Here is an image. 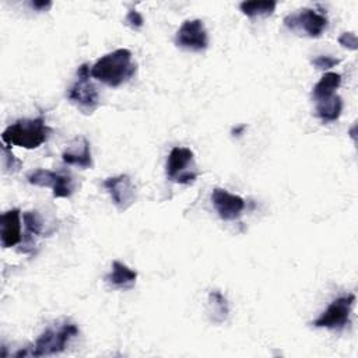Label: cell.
Segmentation results:
<instances>
[{
    "label": "cell",
    "instance_id": "30bf717a",
    "mask_svg": "<svg viewBox=\"0 0 358 358\" xmlns=\"http://www.w3.org/2000/svg\"><path fill=\"white\" fill-rule=\"evenodd\" d=\"M103 187L119 211H126L136 203V186L129 175L110 176L103 180Z\"/></svg>",
    "mask_w": 358,
    "mask_h": 358
},
{
    "label": "cell",
    "instance_id": "ffe728a7",
    "mask_svg": "<svg viewBox=\"0 0 358 358\" xmlns=\"http://www.w3.org/2000/svg\"><path fill=\"white\" fill-rule=\"evenodd\" d=\"M1 154H3V165L6 168V171L8 172H15L20 169L21 166V162L14 157V154L8 150V145L3 144L1 145Z\"/></svg>",
    "mask_w": 358,
    "mask_h": 358
},
{
    "label": "cell",
    "instance_id": "3957f363",
    "mask_svg": "<svg viewBox=\"0 0 358 358\" xmlns=\"http://www.w3.org/2000/svg\"><path fill=\"white\" fill-rule=\"evenodd\" d=\"M78 334V327L71 322H63L49 326L42 331L32 345L28 355L31 357H48L60 354L66 350L71 338Z\"/></svg>",
    "mask_w": 358,
    "mask_h": 358
},
{
    "label": "cell",
    "instance_id": "8fae6325",
    "mask_svg": "<svg viewBox=\"0 0 358 358\" xmlns=\"http://www.w3.org/2000/svg\"><path fill=\"white\" fill-rule=\"evenodd\" d=\"M211 203L218 214V217L224 221H235L238 220L245 210V200L232 194L225 189L214 187L211 192Z\"/></svg>",
    "mask_w": 358,
    "mask_h": 358
},
{
    "label": "cell",
    "instance_id": "9a60e30c",
    "mask_svg": "<svg viewBox=\"0 0 358 358\" xmlns=\"http://www.w3.org/2000/svg\"><path fill=\"white\" fill-rule=\"evenodd\" d=\"M316 116L322 120V122H336L343 112V99L340 95L334 94L329 98L316 101Z\"/></svg>",
    "mask_w": 358,
    "mask_h": 358
},
{
    "label": "cell",
    "instance_id": "9c48e42d",
    "mask_svg": "<svg viewBox=\"0 0 358 358\" xmlns=\"http://www.w3.org/2000/svg\"><path fill=\"white\" fill-rule=\"evenodd\" d=\"M175 45L189 52H203L208 46V34L199 18L185 21L175 35Z\"/></svg>",
    "mask_w": 358,
    "mask_h": 358
},
{
    "label": "cell",
    "instance_id": "8992f818",
    "mask_svg": "<svg viewBox=\"0 0 358 358\" xmlns=\"http://www.w3.org/2000/svg\"><path fill=\"white\" fill-rule=\"evenodd\" d=\"M329 24L327 17L313 8H301L296 13H291L284 18V25L299 35L308 38H319L326 31Z\"/></svg>",
    "mask_w": 358,
    "mask_h": 358
},
{
    "label": "cell",
    "instance_id": "7402d4cb",
    "mask_svg": "<svg viewBox=\"0 0 358 358\" xmlns=\"http://www.w3.org/2000/svg\"><path fill=\"white\" fill-rule=\"evenodd\" d=\"M338 63H340V60L333 56H317L312 60V64L319 70H329Z\"/></svg>",
    "mask_w": 358,
    "mask_h": 358
},
{
    "label": "cell",
    "instance_id": "ac0fdd59",
    "mask_svg": "<svg viewBox=\"0 0 358 358\" xmlns=\"http://www.w3.org/2000/svg\"><path fill=\"white\" fill-rule=\"evenodd\" d=\"M275 7H277V1L274 0H253V1H242L239 4V10L249 18L268 17L274 13Z\"/></svg>",
    "mask_w": 358,
    "mask_h": 358
},
{
    "label": "cell",
    "instance_id": "4fadbf2b",
    "mask_svg": "<svg viewBox=\"0 0 358 358\" xmlns=\"http://www.w3.org/2000/svg\"><path fill=\"white\" fill-rule=\"evenodd\" d=\"M1 246L13 248L21 242V214L18 208H11L1 215Z\"/></svg>",
    "mask_w": 358,
    "mask_h": 358
},
{
    "label": "cell",
    "instance_id": "6da1fadb",
    "mask_svg": "<svg viewBox=\"0 0 358 358\" xmlns=\"http://www.w3.org/2000/svg\"><path fill=\"white\" fill-rule=\"evenodd\" d=\"M137 64L129 49L120 48L103 55L91 66V77L102 84L116 88L133 78Z\"/></svg>",
    "mask_w": 358,
    "mask_h": 358
},
{
    "label": "cell",
    "instance_id": "5b68a950",
    "mask_svg": "<svg viewBox=\"0 0 358 358\" xmlns=\"http://www.w3.org/2000/svg\"><path fill=\"white\" fill-rule=\"evenodd\" d=\"M166 178L179 185H192L197 179L194 154L187 147H173L166 158Z\"/></svg>",
    "mask_w": 358,
    "mask_h": 358
},
{
    "label": "cell",
    "instance_id": "e0dca14e",
    "mask_svg": "<svg viewBox=\"0 0 358 358\" xmlns=\"http://www.w3.org/2000/svg\"><path fill=\"white\" fill-rule=\"evenodd\" d=\"M341 85V76L338 73L329 71L323 74V77L315 84L312 90V98L313 101H320L324 98H329L336 94V90Z\"/></svg>",
    "mask_w": 358,
    "mask_h": 358
},
{
    "label": "cell",
    "instance_id": "603a6c76",
    "mask_svg": "<svg viewBox=\"0 0 358 358\" xmlns=\"http://www.w3.org/2000/svg\"><path fill=\"white\" fill-rule=\"evenodd\" d=\"M338 43L343 48L351 49V50H357V35L354 32H343L338 36Z\"/></svg>",
    "mask_w": 358,
    "mask_h": 358
},
{
    "label": "cell",
    "instance_id": "5bb4252c",
    "mask_svg": "<svg viewBox=\"0 0 358 358\" xmlns=\"http://www.w3.org/2000/svg\"><path fill=\"white\" fill-rule=\"evenodd\" d=\"M136 280L137 271L119 260H115L112 263V270L105 277V282L115 289H130L134 287Z\"/></svg>",
    "mask_w": 358,
    "mask_h": 358
},
{
    "label": "cell",
    "instance_id": "44dd1931",
    "mask_svg": "<svg viewBox=\"0 0 358 358\" xmlns=\"http://www.w3.org/2000/svg\"><path fill=\"white\" fill-rule=\"evenodd\" d=\"M124 24L129 28H131L133 31H138L144 25V18H143V15L137 10L131 8V10L127 11V14L124 17Z\"/></svg>",
    "mask_w": 358,
    "mask_h": 358
},
{
    "label": "cell",
    "instance_id": "7a4b0ae2",
    "mask_svg": "<svg viewBox=\"0 0 358 358\" xmlns=\"http://www.w3.org/2000/svg\"><path fill=\"white\" fill-rule=\"evenodd\" d=\"M50 133L52 129L46 124L45 117L38 116L34 119H18L1 133V140L6 145L34 150L46 143Z\"/></svg>",
    "mask_w": 358,
    "mask_h": 358
},
{
    "label": "cell",
    "instance_id": "d6986e66",
    "mask_svg": "<svg viewBox=\"0 0 358 358\" xmlns=\"http://www.w3.org/2000/svg\"><path fill=\"white\" fill-rule=\"evenodd\" d=\"M25 228H27V234L31 236H45V235H50L52 231L46 228V224L42 218V215L38 211H27L22 215Z\"/></svg>",
    "mask_w": 358,
    "mask_h": 358
},
{
    "label": "cell",
    "instance_id": "cb8c5ba5",
    "mask_svg": "<svg viewBox=\"0 0 358 358\" xmlns=\"http://www.w3.org/2000/svg\"><path fill=\"white\" fill-rule=\"evenodd\" d=\"M29 6L36 11H46L52 7V1L49 0H34L29 3Z\"/></svg>",
    "mask_w": 358,
    "mask_h": 358
},
{
    "label": "cell",
    "instance_id": "7c38bea8",
    "mask_svg": "<svg viewBox=\"0 0 358 358\" xmlns=\"http://www.w3.org/2000/svg\"><path fill=\"white\" fill-rule=\"evenodd\" d=\"M62 159L67 165H76L83 169L92 168V154H91V144L84 136L76 137L69 147L63 151Z\"/></svg>",
    "mask_w": 358,
    "mask_h": 358
},
{
    "label": "cell",
    "instance_id": "52a82bcc",
    "mask_svg": "<svg viewBox=\"0 0 358 358\" xmlns=\"http://www.w3.org/2000/svg\"><path fill=\"white\" fill-rule=\"evenodd\" d=\"M355 303V295L347 294L336 298L327 306L322 315L312 322L315 327L329 329V330H343L350 323V316L352 306Z\"/></svg>",
    "mask_w": 358,
    "mask_h": 358
},
{
    "label": "cell",
    "instance_id": "ba28073f",
    "mask_svg": "<svg viewBox=\"0 0 358 358\" xmlns=\"http://www.w3.org/2000/svg\"><path fill=\"white\" fill-rule=\"evenodd\" d=\"M28 183L41 187H50L55 199H67L74 193L73 178L67 173L49 169H35L27 175Z\"/></svg>",
    "mask_w": 358,
    "mask_h": 358
},
{
    "label": "cell",
    "instance_id": "277c9868",
    "mask_svg": "<svg viewBox=\"0 0 358 358\" xmlns=\"http://www.w3.org/2000/svg\"><path fill=\"white\" fill-rule=\"evenodd\" d=\"M67 99L83 113H92L99 106V94L91 81V67L83 63L77 69V78L67 90Z\"/></svg>",
    "mask_w": 358,
    "mask_h": 358
},
{
    "label": "cell",
    "instance_id": "2e32d148",
    "mask_svg": "<svg viewBox=\"0 0 358 358\" xmlns=\"http://www.w3.org/2000/svg\"><path fill=\"white\" fill-rule=\"evenodd\" d=\"M207 313L213 323H222L227 320L229 306L227 298L220 291H210L207 298Z\"/></svg>",
    "mask_w": 358,
    "mask_h": 358
}]
</instances>
